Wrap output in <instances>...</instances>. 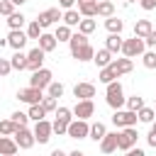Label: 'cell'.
I'll use <instances>...</instances> for the list:
<instances>
[{
    "label": "cell",
    "mask_w": 156,
    "mask_h": 156,
    "mask_svg": "<svg viewBox=\"0 0 156 156\" xmlns=\"http://www.w3.org/2000/svg\"><path fill=\"white\" fill-rule=\"evenodd\" d=\"M105 102L112 107V110H122V105H127V98H124V88L119 80L110 83L107 90H105Z\"/></svg>",
    "instance_id": "obj_1"
},
{
    "label": "cell",
    "mask_w": 156,
    "mask_h": 156,
    "mask_svg": "<svg viewBox=\"0 0 156 156\" xmlns=\"http://www.w3.org/2000/svg\"><path fill=\"white\" fill-rule=\"evenodd\" d=\"M122 54H124V58H136V56H144V54H146V41H144V39H139V37L124 39Z\"/></svg>",
    "instance_id": "obj_2"
},
{
    "label": "cell",
    "mask_w": 156,
    "mask_h": 156,
    "mask_svg": "<svg viewBox=\"0 0 156 156\" xmlns=\"http://www.w3.org/2000/svg\"><path fill=\"white\" fill-rule=\"evenodd\" d=\"M136 119H139V115H136V112H132V110H115V115H112V124H115L117 129L134 127V124H136Z\"/></svg>",
    "instance_id": "obj_3"
},
{
    "label": "cell",
    "mask_w": 156,
    "mask_h": 156,
    "mask_svg": "<svg viewBox=\"0 0 156 156\" xmlns=\"http://www.w3.org/2000/svg\"><path fill=\"white\" fill-rule=\"evenodd\" d=\"M68 136L71 139H90V124H88V119H73L68 124Z\"/></svg>",
    "instance_id": "obj_4"
},
{
    "label": "cell",
    "mask_w": 156,
    "mask_h": 156,
    "mask_svg": "<svg viewBox=\"0 0 156 156\" xmlns=\"http://www.w3.org/2000/svg\"><path fill=\"white\" fill-rule=\"evenodd\" d=\"M136 139H139L136 127L119 129V151H129V149H134V146H136Z\"/></svg>",
    "instance_id": "obj_5"
},
{
    "label": "cell",
    "mask_w": 156,
    "mask_h": 156,
    "mask_svg": "<svg viewBox=\"0 0 156 156\" xmlns=\"http://www.w3.org/2000/svg\"><path fill=\"white\" fill-rule=\"evenodd\" d=\"M51 83H54V73H51L49 68H41V71H37V73H32V78H29V85H32V88H39V90L49 88Z\"/></svg>",
    "instance_id": "obj_6"
},
{
    "label": "cell",
    "mask_w": 156,
    "mask_h": 156,
    "mask_svg": "<svg viewBox=\"0 0 156 156\" xmlns=\"http://www.w3.org/2000/svg\"><path fill=\"white\" fill-rule=\"evenodd\" d=\"M44 56H46V51H41L39 46H34V49L27 54V71H32V73L41 71V68H44Z\"/></svg>",
    "instance_id": "obj_7"
},
{
    "label": "cell",
    "mask_w": 156,
    "mask_h": 156,
    "mask_svg": "<svg viewBox=\"0 0 156 156\" xmlns=\"http://www.w3.org/2000/svg\"><path fill=\"white\" fill-rule=\"evenodd\" d=\"M17 98H20V102H27L29 107L32 105H41V100H44V95H41V90L39 88H22L20 93H17Z\"/></svg>",
    "instance_id": "obj_8"
},
{
    "label": "cell",
    "mask_w": 156,
    "mask_h": 156,
    "mask_svg": "<svg viewBox=\"0 0 156 156\" xmlns=\"http://www.w3.org/2000/svg\"><path fill=\"white\" fill-rule=\"evenodd\" d=\"M5 39H7V46H10V49H15V51H22V49H24V44L29 41L27 32H22V29H10V34H7Z\"/></svg>",
    "instance_id": "obj_9"
},
{
    "label": "cell",
    "mask_w": 156,
    "mask_h": 156,
    "mask_svg": "<svg viewBox=\"0 0 156 156\" xmlns=\"http://www.w3.org/2000/svg\"><path fill=\"white\" fill-rule=\"evenodd\" d=\"M51 134H54V122L41 119V122H37V124H34V136H37V141H39V144H46V141L51 139Z\"/></svg>",
    "instance_id": "obj_10"
},
{
    "label": "cell",
    "mask_w": 156,
    "mask_h": 156,
    "mask_svg": "<svg viewBox=\"0 0 156 156\" xmlns=\"http://www.w3.org/2000/svg\"><path fill=\"white\" fill-rule=\"evenodd\" d=\"M15 141L20 144V149H32L37 144V136H34V129H27V127H20L17 134H15Z\"/></svg>",
    "instance_id": "obj_11"
},
{
    "label": "cell",
    "mask_w": 156,
    "mask_h": 156,
    "mask_svg": "<svg viewBox=\"0 0 156 156\" xmlns=\"http://www.w3.org/2000/svg\"><path fill=\"white\" fill-rule=\"evenodd\" d=\"M58 20H63V12H61L58 7H49V10H44V12H39V17H37V22H39L41 27H49V24H56Z\"/></svg>",
    "instance_id": "obj_12"
},
{
    "label": "cell",
    "mask_w": 156,
    "mask_h": 156,
    "mask_svg": "<svg viewBox=\"0 0 156 156\" xmlns=\"http://www.w3.org/2000/svg\"><path fill=\"white\" fill-rule=\"evenodd\" d=\"M93 115H95L93 100H78V102H76V107H73V117H76V119H88V117H93Z\"/></svg>",
    "instance_id": "obj_13"
},
{
    "label": "cell",
    "mask_w": 156,
    "mask_h": 156,
    "mask_svg": "<svg viewBox=\"0 0 156 156\" xmlns=\"http://www.w3.org/2000/svg\"><path fill=\"white\" fill-rule=\"evenodd\" d=\"M119 149V132H107V136L100 141V151L102 154H115Z\"/></svg>",
    "instance_id": "obj_14"
},
{
    "label": "cell",
    "mask_w": 156,
    "mask_h": 156,
    "mask_svg": "<svg viewBox=\"0 0 156 156\" xmlns=\"http://www.w3.org/2000/svg\"><path fill=\"white\" fill-rule=\"evenodd\" d=\"M73 95H76L78 100H93V98H95V85H93V83H76Z\"/></svg>",
    "instance_id": "obj_15"
},
{
    "label": "cell",
    "mask_w": 156,
    "mask_h": 156,
    "mask_svg": "<svg viewBox=\"0 0 156 156\" xmlns=\"http://www.w3.org/2000/svg\"><path fill=\"white\" fill-rule=\"evenodd\" d=\"M17 151H20V144L12 136H2L0 139V156H17Z\"/></svg>",
    "instance_id": "obj_16"
},
{
    "label": "cell",
    "mask_w": 156,
    "mask_h": 156,
    "mask_svg": "<svg viewBox=\"0 0 156 156\" xmlns=\"http://www.w3.org/2000/svg\"><path fill=\"white\" fill-rule=\"evenodd\" d=\"M98 2L100 0H78V12L83 17H98Z\"/></svg>",
    "instance_id": "obj_17"
},
{
    "label": "cell",
    "mask_w": 156,
    "mask_h": 156,
    "mask_svg": "<svg viewBox=\"0 0 156 156\" xmlns=\"http://www.w3.org/2000/svg\"><path fill=\"white\" fill-rule=\"evenodd\" d=\"M151 32H154V24H151L149 20H136V22H134V37L146 39Z\"/></svg>",
    "instance_id": "obj_18"
},
{
    "label": "cell",
    "mask_w": 156,
    "mask_h": 156,
    "mask_svg": "<svg viewBox=\"0 0 156 156\" xmlns=\"http://www.w3.org/2000/svg\"><path fill=\"white\" fill-rule=\"evenodd\" d=\"M93 61H95V66H98V68H107L115 58H112V51H110V49H98Z\"/></svg>",
    "instance_id": "obj_19"
},
{
    "label": "cell",
    "mask_w": 156,
    "mask_h": 156,
    "mask_svg": "<svg viewBox=\"0 0 156 156\" xmlns=\"http://www.w3.org/2000/svg\"><path fill=\"white\" fill-rule=\"evenodd\" d=\"M56 44H58V39H56V34H49V32H44L41 37H39V49L41 51H54L56 49Z\"/></svg>",
    "instance_id": "obj_20"
},
{
    "label": "cell",
    "mask_w": 156,
    "mask_h": 156,
    "mask_svg": "<svg viewBox=\"0 0 156 156\" xmlns=\"http://www.w3.org/2000/svg\"><path fill=\"white\" fill-rule=\"evenodd\" d=\"M122 46H124V39H122V34H110V37L105 39V49H110L112 54L122 51Z\"/></svg>",
    "instance_id": "obj_21"
},
{
    "label": "cell",
    "mask_w": 156,
    "mask_h": 156,
    "mask_svg": "<svg viewBox=\"0 0 156 156\" xmlns=\"http://www.w3.org/2000/svg\"><path fill=\"white\" fill-rule=\"evenodd\" d=\"M98 78H100V83H105V85H110V83H115L117 78H119V73L112 68V63L107 66V68H100V73H98Z\"/></svg>",
    "instance_id": "obj_22"
},
{
    "label": "cell",
    "mask_w": 156,
    "mask_h": 156,
    "mask_svg": "<svg viewBox=\"0 0 156 156\" xmlns=\"http://www.w3.org/2000/svg\"><path fill=\"white\" fill-rule=\"evenodd\" d=\"M71 56H73L76 61H93V58H95V49H93L90 44H85L83 49H78V51H73Z\"/></svg>",
    "instance_id": "obj_23"
},
{
    "label": "cell",
    "mask_w": 156,
    "mask_h": 156,
    "mask_svg": "<svg viewBox=\"0 0 156 156\" xmlns=\"http://www.w3.org/2000/svg\"><path fill=\"white\" fill-rule=\"evenodd\" d=\"M112 68H115L119 76H124V73H132L134 63H132V58H115V61H112Z\"/></svg>",
    "instance_id": "obj_24"
},
{
    "label": "cell",
    "mask_w": 156,
    "mask_h": 156,
    "mask_svg": "<svg viewBox=\"0 0 156 156\" xmlns=\"http://www.w3.org/2000/svg\"><path fill=\"white\" fill-rule=\"evenodd\" d=\"M105 136H107V127H105L102 122H95V124H90V139H93V141H98V144H100Z\"/></svg>",
    "instance_id": "obj_25"
},
{
    "label": "cell",
    "mask_w": 156,
    "mask_h": 156,
    "mask_svg": "<svg viewBox=\"0 0 156 156\" xmlns=\"http://www.w3.org/2000/svg\"><path fill=\"white\" fill-rule=\"evenodd\" d=\"M83 22V15L78 12V10H66L63 12V24H68V27H78Z\"/></svg>",
    "instance_id": "obj_26"
},
{
    "label": "cell",
    "mask_w": 156,
    "mask_h": 156,
    "mask_svg": "<svg viewBox=\"0 0 156 156\" xmlns=\"http://www.w3.org/2000/svg\"><path fill=\"white\" fill-rule=\"evenodd\" d=\"M85 44H88V37H85L83 32H76V34L71 37V41H68V46H71V54H73V51H78V49H83Z\"/></svg>",
    "instance_id": "obj_27"
},
{
    "label": "cell",
    "mask_w": 156,
    "mask_h": 156,
    "mask_svg": "<svg viewBox=\"0 0 156 156\" xmlns=\"http://www.w3.org/2000/svg\"><path fill=\"white\" fill-rule=\"evenodd\" d=\"M10 63H12V68H15V71H24V68H27V54L15 51V54L10 56Z\"/></svg>",
    "instance_id": "obj_28"
},
{
    "label": "cell",
    "mask_w": 156,
    "mask_h": 156,
    "mask_svg": "<svg viewBox=\"0 0 156 156\" xmlns=\"http://www.w3.org/2000/svg\"><path fill=\"white\" fill-rule=\"evenodd\" d=\"M98 17H105V20L115 17V5H112V2L100 0V2H98Z\"/></svg>",
    "instance_id": "obj_29"
},
{
    "label": "cell",
    "mask_w": 156,
    "mask_h": 156,
    "mask_svg": "<svg viewBox=\"0 0 156 156\" xmlns=\"http://www.w3.org/2000/svg\"><path fill=\"white\" fill-rule=\"evenodd\" d=\"M5 22H7V27H10V29H22V27H24V22H27V17H24L22 12H15V15H10Z\"/></svg>",
    "instance_id": "obj_30"
},
{
    "label": "cell",
    "mask_w": 156,
    "mask_h": 156,
    "mask_svg": "<svg viewBox=\"0 0 156 156\" xmlns=\"http://www.w3.org/2000/svg\"><path fill=\"white\" fill-rule=\"evenodd\" d=\"M105 27H107V32H110V34H122L124 22H122L119 17H110V20H105Z\"/></svg>",
    "instance_id": "obj_31"
},
{
    "label": "cell",
    "mask_w": 156,
    "mask_h": 156,
    "mask_svg": "<svg viewBox=\"0 0 156 156\" xmlns=\"http://www.w3.org/2000/svg\"><path fill=\"white\" fill-rule=\"evenodd\" d=\"M41 34H44V27H41V24L37 22V20H32V22L27 24V37H29V39H37V41H39V37H41Z\"/></svg>",
    "instance_id": "obj_32"
},
{
    "label": "cell",
    "mask_w": 156,
    "mask_h": 156,
    "mask_svg": "<svg viewBox=\"0 0 156 156\" xmlns=\"http://www.w3.org/2000/svg\"><path fill=\"white\" fill-rule=\"evenodd\" d=\"M17 129H20V127H17L12 119H2V122H0V134H2V136H15Z\"/></svg>",
    "instance_id": "obj_33"
},
{
    "label": "cell",
    "mask_w": 156,
    "mask_h": 156,
    "mask_svg": "<svg viewBox=\"0 0 156 156\" xmlns=\"http://www.w3.org/2000/svg\"><path fill=\"white\" fill-rule=\"evenodd\" d=\"M95 27H98V22H95L93 17H83V22L78 24V32H83V34L88 37V34H93V32H95Z\"/></svg>",
    "instance_id": "obj_34"
},
{
    "label": "cell",
    "mask_w": 156,
    "mask_h": 156,
    "mask_svg": "<svg viewBox=\"0 0 156 156\" xmlns=\"http://www.w3.org/2000/svg\"><path fill=\"white\" fill-rule=\"evenodd\" d=\"M146 105H144V98L141 95H132V98H127V110H132V112H139V110H144Z\"/></svg>",
    "instance_id": "obj_35"
},
{
    "label": "cell",
    "mask_w": 156,
    "mask_h": 156,
    "mask_svg": "<svg viewBox=\"0 0 156 156\" xmlns=\"http://www.w3.org/2000/svg\"><path fill=\"white\" fill-rule=\"evenodd\" d=\"M54 34H56V39H58V41H71V37H73V32H71V27H68V24H58Z\"/></svg>",
    "instance_id": "obj_36"
},
{
    "label": "cell",
    "mask_w": 156,
    "mask_h": 156,
    "mask_svg": "<svg viewBox=\"0 0 156 156\" xmlns=\"http://www.w3.org/2000/svg\"><path fill=\"white\" fill-rule=\"evenodd\" d=\"M56 119L63 122V124H71V122H73V110H71V107H58V110H56Z\"/></svg>",
    "instance_id": "obj_37"
},
{
    "label": "cell",
    "mask_w": 156,
    "mask_h": 156,
    "mask_svg": "<svg viewBox=\"0 0 156 156\" xmlns=\"http://www.w3.org/2000/svg\"><path fill=\"white\" fill-rule=\"evenodd\" d=\"M136 115H139V122H144V124H154L156 110H154V107H144V110H139Z\"/></svg>",
    "instance_id": "obj_38"
},
{
    "label": "cell",
    "mask_w": 156,
    "mask_h": 156,
    "mask_svg": "<svg viewBox=\"0 0 156 156\" xmlns=\"http://www.w3.org/2000/svg\"><path fill=\"white\" fill-rule=\"evenodd\" d=\"M27 115H29V119H34V122H41V119L46 117V110H44L41 105H32Z\"/></svg>",
    "instance_id": "obj_39"
},
{
    "label": "cell",
    "mask_w": 156,
    "mask_h": 156,
    "mask_svg": "<svg viewBox=\"0 0 156 156\" xmlns=\"http://www.w3.org/2000/svg\"><path fill=\"white\" fill-rule=\"evenodd\" d=\"M63 90H66V88H63V83H58V80H54V83H51V85L46 88L49 98H56V100H58V98L63 95Z\"/></svg>",
    "instance_id": "obj_40"
},
{
    "label": "cell",
    "mask_w": 156,
    "mask_h": 156,
    "mask_svg": "<svg viewBox=\"0 0 156 156\" xmlns=\"http://www.w3.org/2000/svg\"><path fill=\"white\" fill-rule=\"evenodd\" d=\"M0 15H2V17L15 15V2H12V0H0Z\"/></svg>",
    "instance_id": "obj_41"
},
{
    "label": "cell",
    "mask_w": 156,
    "mask_h": 156,
    "mask_svg": "<svg viewBox=\"0 0 156 156\" xmlns=\"http://www.w3.org/2000/svg\"><path fill=\"white\" fill-rule=\"evenodd\" d=\"M17 127H27V122H29V115L27 112H12V117H10Z\"/></svg>",
    "instance_id": "obj_42"
},
{
    "label": "cell",
    "mask_w": 156,
    "mask_h": 156,
    "mask_svg": "<svg viewBox=\"0 0 156 156\" xmlns=\"http://www.w3.org/2000/svg\"><path fill=\"white\" fill-rule=\"evenodd\" d=\"M141 63H144V68H156V51H146L141 56Z\"/></svg>",
    "instance_id": "obj_43"
},
{
    "label": "cell",
    "mask_w": 156,
    "mask_h": 156,
    "mask_svg": "<svg viewBox=\"0 0 156 156\" xmlns=\"http://www.w3.org/2000/svg\"><path fill=\"white\" fill-rule=\"evenodd\" d=\"M41 107H44L46 112H56V110H58V105H56V98H49V95H46V98L41 100Z\"/></svg>",
    "instance_id": "obj_44"
},
{
    "label": "cell",
    "mask_w": 156,
    "mask_h": 156,
    "mask_svg": "<svg viewBox=\"0 0 156 156\" xmlns=\"http://www.w3.org/2000/svg\"><path fill=\"white\" fill-rule=\"evenodd\" d=\"M54 134L56 136H68V124H63V122H58V119H54Z\"/></svg>",
    "instance_id": "obj_45"
},
{
    "label": "cell",
    "mask_w": 156,
    "mask_h": 156,
    "mask_svg": "<svg viewBox=\"0 0 156 156\" xmlns=\"http://www.w3.org/2000/svg\"><path fill=\"white\" fill-rule=\"evenodd\" d=\"M10 71H12V63H10V58H0V76L5 78V76H10Z\"/></svg>",
    "instance_id": "obj_46"
},
{
    "label": "cell",
    "mask_w": 156,
    "mask_h": 156,
    "mask_svg": "<svg viewBox=\"0 0 156 156\" xmlns=\"http://www.w3.org/2000/svg\"><path fill=\"white\" fill-rule=\"evenodd\" d=\"M139 5H141V10H146V12L156 10V0H139Z\"/></svg>",
    "instance_id": "obj_47"
},
{
    "label": "cell",
    "mask_w": 156,
    "mask_h": 156,
    "mask_svg": "<svg viewBox=\"0 0 156 156\" xmlns=\"http://www.w3.org/2000/svg\"><path fill=\"white\" fill-rule=\"evenodd\" d=\"M76 2H78V0H58V7H61V10H73Z\"/></svg>",
    "instance_id": "obj_48"
},
{
    "label": "cell",
    "mask_w": 156,
    "mask_h": 156,
    "mask_svg": "<svg viewBox=\"0 0 156 156\" xmlns=\"http://www.w3.org/2000/svg\"><path fill=\"white\" fill-rule=\"evenodd\" d=\"M124 156H146V154H144V149H139V146H134V149H129V151H124Z\"/></svg>",
    "instance_id": "obj_49"
},
{
    "label": "cell",
    "mask_w": 156,
    "mask_h": 156,
    "mask_svg": "<svg viewBox=\"0 0 156 156\" xmlns=\"http://www.w3.org/2000/svg\"><path fill=\"white\" fill-rule=\"evenodd\" d=\"M144 41H146V46H156V29H154V32H151V34H149Z\"/></svg>",
    "instance_id": "obj_50"
},
{
    "label": "cell",
    "mask_w": 156,
    "mask_h": 156,
    "mask_svg": "<svg viewBox=\"0 0 156 156\" xmlns=\"http://www.w3.org/2000/svg\"><path fill=\"white\" fill-rule=\"evenodd\" d=\"M146 141H149V146H156V134H154V132H149V136H146Z\"/></svg>",
    "instance_id": "obj_51"
},
{
    "label": "cell",
    "mask_w": 156,
    "mask_h": 156,
    "mask_svg": "<svg viewBox=\"0 0 156 156\" xmlns=\"http://www.w3.org/2000/svg\"><path fill=\"white\" fill-rule=\"evenodd\" d=\"M51 156H68V154H66V151H61V149H54V151H51Z\"/></svg>",
    "instance_id": "obj_52"
},
{
    "label": "cell",
    "mask_w": 156,
    "mask_h": 156,
    "mask_svg": "<svg viewBox=\"0 0 156 156\" xmlns=\"http://www.w3.org/2000/svg\"><path fill=\"white\" fill-rule=\"evenodd\" d=\"M68 156H85V154H83V151H78V149H76V151H71V154H68Z\"/></svg>",
    "instance_id": "obj_53"
},
{
    "label": "cell",
    "mask_w": 156,
    "mask_h": 156,
    "mask_svg": "<svg viewBox=\"0 0 156 156\" xmlns=\"http://www.w3.org/2000/svg\"><path fill=\"white\" fill-rule=\"evenodd\" d=\"M12 2H15V5H24L27 0H12Z\"/></svg>",
    "instance_id": "obj_54"
},
{
    "label": "cell",
    "mask_w": 156,
    "mask_h": 156,
    "mask_svg": "<svg viewBox=\"0 0 156 156\" xmlns=\"http://www.w3.org/2000/svg\"><path fill=\"white\" fill-rule=\"evenodd\" d=\"M149 132H154V134H156V122H154V124H151V129H149Z\"/></svg>",
    "instance_id": "obj_55"
},
{
    "label": "cell",
    "mask_w": 156,
    "mask_h": 156,
    "mask_svg": "<svg viewBox=\"0 0 156 156\" xmlns=\"http://www.w3.org/2000/svg\"><path fill=\"white\" fill-rule=\"evenodd\" d=\"M127 2H136V0H127Z\"/></svg>",
    "instance_id": "obj_56"
},
{
    "label": "cell",
    "mask_w": 156,
    "mask_h": 156,
    "mask_svg": "<svg viewBox=\"0 0 156 156\" xmlns=\"http://www.w3.org/2000/svg\"><path fill=\"white\" fill-rule=\"evenodd\" d=\"M105 2H112V0H105Z\"/></svg>",
    "instance_id": "obj_57"
},
{
    "label": "cell",
    "mask_w": 156,
    "mask_h": 156,
    "mask_svg": "<svg viewBox=\"0 0 156 156\" xmlns=\"http://www.w3.org/2000/svg\"><path fill=\"white\" fill-rule=\"evenodd\" d=\"M154 110H156V102H154Z\"/></svg>",
    "instance_id": "obj_58"
}]
</instances>
